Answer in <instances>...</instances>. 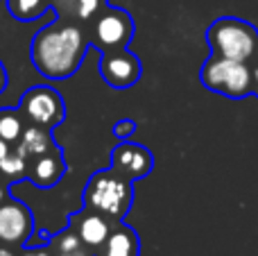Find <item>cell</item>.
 I'll return each instance as SVG.
<instances>
[{
  "label": "cell",
  "instance_id": "cell-1",
  "mask_svg": "<svg viewBox=\"0 0 258 256\" xmlns=\"http://www.w3.org/2000/svg\"><path fill=\"white\" fill-rule=\"evenodd\" d=\"M89 41L77 25H45L30 43V59L45 80H68L84 61Z\"/></svg>",
  "mask_w": 258,
  "mask_h": 256
},
{
  "label": "cell",
  "instance_id": "cell-2",
  "mask_svg": "<svg viewBox=\"0 0 258 256\" xmlns=\"http://www.w3.org/2000/svg\"><path fill=\"white\" fill-rule=\"evenodd\" d=\"M134 198V181L113 168L93 172L82 193V202L86 209H93L113 222L125 220V216L132 211Z\"/></svg>",
  "mask_w": 258,
  "mask_h": 256
},
{
  "label": "cell",
  "instance_id": "cell-3",
  "mask_svg": "<svg viewBox=\"0 0 258 256\" xmlns=\"http://www.w3.org/2000/svg\"><path fill=\"white\" fill-rule=\"evenodd\" d=\"M206 43L211 54L233 61H258V27L238 16H220L206 30Z\"/></svg>",
  "mask_w": 258,
  "mask_h": 256
},
{
  "label": "cell",
  "instance_id": "cell-4",
  "mask_svg": "<svg viewBox=\"0 0 258 256\" xmlns=\"http://www.w3.org/2000/svg\"><path fill=\"white\" fill-rule=\"evenodd\" d=\"M200 82L211 93L224 95L231 100L249 98L254 84H251V66L242 61H233L227 57L211 54L200 68Z\"/></svg>",
  "mask_w": 258,
  "mask_h": 256
},
{
  "label": "cell",
  "instance_id": "cell-5",
  "mask_svg": "<svg viewBox=\"0 0 258 256\" xmlns=\"http://www.w3.org/2000/svg\"><path fill=\"white\" fill-rule=\"evenodd\" d=\"M18 111L30 125L54 130L66 118V104H63L61 93L54 86L41 84V86H32L21 95Z\"/></svg>",
  "mask_w": 258,
  "mask_h": 256
},
{
  "label": "cell",
  "instance_id": "cell-6",
  "mask_svg": "<svg viewBox=\"0 0 258 256\" xmlns=\"http://www.w3.org/2000/svg\"><path fill=\"white\" fill-rule=\"evenodd\" d=\"M134 18L127 9L122 7H111V5H104L100 9V14L95 16V25H93V41L91 43L98 45L102 52L109 50H120L127 48L129 41L134 39Z\"/></svg>",
  "mask_w": 258,
  "mask_h": 256
},
{
  "label": "cell",
  "instance_id": "cell-7",
  "mask_svg": "<svg viewBox=\"0 0 258 256\" xmlns=\"http://www.w3.org/2000/svg\"><path fill=\"white\" fill-rule=\"evenodd\" d=\"M100 75L111 89L122 91L141 80L143 63L127 48L109 50V52H102V59H100Z\"/></svg>",
  "mask_w": 258,
  "mask_h": 256
},
{
  "label": "cell",
  "instance_id": "cell-8",
  "mask_svg": "<svg viewBox=\"0 0 258 256\" xmlns=\"http://www.w3.org/2000/svg\"><path fill=\"white\" fill-rule=\"evenodd\" d=\"M34 231L32 211L21 200L7 198L0 204V243L25 247Z\"/></svg>",
  "mask_w": 258,
  "mask_h": 256
},
{
  "label": "cell",
  "instance_id": "cell-9",
  "mask_svg": "<svg viewBox=\"0 0 258 256\" xmlns=\"http://www.w3.org/2000/svg\"><path fill=\"white\" fill-rule=\"evenodd\" d=\"M111 168L127 179L136 181L143 179L152 172L154 168V154L141 143L134 141H120L116 148L111 150Z\"/></svg>",
  "mask_w": 258,
  "mask_h": 256
},
{
  "label": "cell",
  "instance_id": "cell-10",
  "mask_svg": "<svg viewBox=\"0 0 258 256\" xmlns=\"http://www.w3.org/2000/svg\"><path fill=\"white\" fill-rule=\"evenodd\" d=\"M71 225L75 227V231L80 234V238L84 240L86 245H89L91 249L100 247V245L107 240V236L111 234V227H113V220H109L107 216H102V213L93 211V209H82V211H77L75 216L71 218Z\"/></svg>",
  "mask_w": 258,
  "mask_h": 256
},
{
  "label": "cell",
  "instance_id": "cell-11",
  "mask_svg": "<svg viewBox=\"0 0 258 256\" xmlns=\"http://www.w3.org/2000/svg\"><path fill=\"white\" fill-rule=\"evenodd\" d=\"M66 175V161H63L61 148H52L48 154H41L34 159V166H27V177L34 181L39 188H52Z\"/></svg>",
  "mask_w": 258,
  "mask_h": 256
},
{
  "label": "cell",
  "instance_id": "cell-12",
  "mask_svg": "<svg viewBox=\"0 0 258 256\" xmlns=\"http://www.w3.org/2000/svg\"><path fill=\"white\" fill-rule=\"evenodd\" d=\"M93 256H141V238L134 227H129L125 220H118Z\"/></svg>",
  "mask_w": 258,
  "mask_h": 256
},
{
  "label": "cell",
  "instance_id": "cell-13",
  "mask_svg": "<svg viewBox=\"0 0 258 256\" xmlns=\"http://www.w3.org/2000/svg\"><path fill=\"white\" fill-rule=\"evenodd\" d=\"M52 148H57L52 130L30 125L23 130V136L18 139V145H16V152L23 154V157L36 159V157H41V154H48Z\"/></svg>",
  "mask_w": 258,
  "mask_h": 256
},
{
  "label": "cell",
  "instance_id": "cell-14",
  "mask_svg": "<svg viewBox=\"0 0 258 256\" xmlns=\"http://www.w3.org/2000/svg\"><path fill=\"white\" fill-rule=\"evenodd\" d=\"M50 252L52 256H93V249L80 238V234L75 231V227L68 225L66 229H61L59 234L50 236L48 240Z\"/></svg>",
  "mask_w": 258,
  "mask_h": 256
},
{
  "label": "cell",
  "instance_id": "cell-15",
  "mask_svg": "<svg viewBox=\"0 0 258 256\" xmlns=\"http://www.w3.org/2000/svg\"><path fill=\"white\" fill-rule=\"evenodd\" d=\"M23 116L18 109L5 107L0 109V139H5L7 143H18V139L23 136Z\"/></svg>",
  "mask_w": 258,
  "mask_h": 256
},
{
  "label": "cell",
  "instance_id": "cell-16",
  "mask_svg": "<svg viewBox=\"0 0 258 256\" xmlns=\"http://www.w3.org/2000/svg\"><path fill=\"white\" fill-rule=\"evenodd\" d=\"M7 7L12 16L21 23H30L39 18L43 12H50V7H45L43 0H7Z\"/></svg>",
  "mask_w": 258,
  "mask_h": 256
},
{
  "label": "cell",
  "instance_id": "cell-17",
  "mask_svg": "<svg viewBox=\"0 0 258 256\" xmlns=\"http://www.w3.org/2000/svg\"><path fill=\"white\" fill-rule=\"evenodd\" d=\"M0 172L3 175H7L9 179H25L27 177V163H25V157L23 154H18L16 150H12V152L7 154V157L0 161Z\"/></svg>",
  "mask_w": 258,
  "mask_h": 256
},
{
  "label": "cell",
  "instance_id": "cell-18",
  "mask_svg": "<svg viewBox=\"0 0 258 256\" xmlns=\"http://www.w3.org/2000/svg\"><path fill=\"white\" fill-rule=\"evenodd\" d=\"M75 14L80 21H89L100 14V9L107 5V0H75Z\"/></svg>",
  "mask_w": 258,
  "mask_h": 256
},
{
  "label": "cell",
  "instance_id": "cell-19",
  "mask_svg": "<svg viewBox=\"0 0 258 256\" xmlns=\"http://www.w3.org/2000/svg\"><path fill=\"white\" fill-rule=\"evenodd\" d=\"M134 132H136V120H132V118H120V120L113 125V136H116L118 141H129Z\"/></svg>",
  "mask_w": 258,
  "mask_h": 256
},
{
  "label": "cell",
  "instance_id": "cell-20",
  "mask_svg": "<svg viewBox=\"0 0 258 256\" xmlns=\"http://www.w3.org/2000/svg\"><path fill=\"white\" fill-rule=\"evenodd\" d=\"M21 256H52V252H50V249H43V247H27L25 245V249H23Z\"/></svg>",
  "mask_w": 258,
  "mask_h": 256
},
{
  "label": "cell",
  "instance_id": "cell-21",
  "mask_svg": "<svg viewBox=\"0 0 258 256\" xmlns=\"http://www.w3.org/2000/svg\"><path fill=\"white\" fill-rule=\"evenodd\" d=\"M251 84H254V91H251V95L258 98V61L251 63Z\"/></svg>",
  "mask_w": 258,
  "mask_h": 256
},
{
  "label": "cell",
  "instance_id": "cell-22",
  "mask_svg": "<svg viewBox=\"0 0 258 256\" xmlns=\"http://www.w3.org/2000/svg\"><path fill=\"white\" fill-rule=\"evenodd\" d=\"M7 82H9V77H7V68H5V63L0 61V95L5 93V89H7Z\"/></svg>",
  "mask_w": 258,
  "mask_h": 256
},
{
  "label": "cell",
  "instance_id": "cell-23",
  "mask_svg": "<svg viewBox=\"0 0 258 256\" xmlns=\"http://www.w3.org/2000/svg\"><path fill=\"white\" fill-rule=\"evenodd\" d=\"M9 152H12V143H7L5 139H0V161H3Z\"/></svg>",
  "mask_w": 258,
  "mask_h": 256
},
{
  "label": "cell",
  "instance_id": "cell-24",
  "mask_svg": "<svg viewBox=\"0 0 258 256\" xmlns=\"http://www.w3.org/2000/svg\"><path fill=\"white\" fill-rule=\"evenodd\" d=\"M5 200H7V190H5V188H3V186H0V204H3V202H5Z\"/></svg>",
  "mask_w": 258,
  "mask_h": 256
},
{
  "label": "cell",
  "instance_id": "cell-25",
  "mask_svg": "<svg viewBox=\"0 0 258 256\" xmlns=\"http://www.w3.org/2000/svg\"><path fill=\"white\" fill-rule=\"evenodd\" d=\"M0 256H14L12 252H9V249L7 247H0Z\"/></svg>",
  "mask_w": 258,
  "mask_h": 256
}]
</instances>
